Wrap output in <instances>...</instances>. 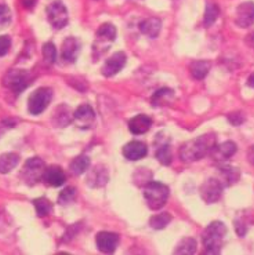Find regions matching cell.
<instances>
[{
    "label": "cell",
    "instance_id": "cell-1",
    "mask_svg": "<svg viewBox=\"0 0 254 255\" xmlns=\"http://www.w3.org/2000/svg\"><path fill=\"white\" fill-rule=\"evenodd\" d=\"M216 146V135L205 134L185 142L180 149V157L183 161H196L210 154L212 149Z\"/></svg>",
    "mask_w": 254,
    "mask_h": 255
},
{
    "label": "cell",
    "instance_id": "cell-2",
    "mask_svg": "<svg viewBox=\"0 0 254 255\" xmlns=\"http://www.w3.org/2000/svg\"><path fill=\"white\" fill-rule=\"evenodd\" d=\"M225 235H227V228L221 221H213L207 226L202 238L206 254H220Z\"/></svg>",
    "mask_w": 254,
    "mask_h": 255
},
{
    "label": "cell",
    "instance_id": "cell-3",
    "mask_svg": "<svg viewBox=\"0 0 254 255\" xmlns=\"http://www.w3.org/2000/svg\"><path fill=\"white\" fill-rule=\"evenodd\" d=\"M144 197L151 210H159L169 199V186L162 182L151 181L144 186Z\"/></svg>",
    "mask_w": 254,
    "mask_h": 255
},
{
    "label": "cell",
    "instance_id": "cell-4",
    "mask_svg": "<svg viewBox=\"0 0 254 255\" xmlns=\"http://www.w3.org/2000/svg\"><path fill=\"white\" fill-rule=\"evenodd\" d=\"M53 98V91L48 87H40L29 97L28 108L32 115H40L47 109L48 104L51 102Z\"/></svg>",
    "mask_w": 254,
    "mask_h": 255
},
{
    "label": "cell",
    "instance_id": "cell-5",
    "mask_svg": "<svg viewBox=\"0 0 254 255\" xmlns=\"http://www.w3.org/2000/svg\"><path fill=\"white\" fill-rule=\"evenodd\" d=\"M44 161L39 159V157H32L25 163L21 177L28 185L37 184L40 179H43V174H44Z\"/></svg>",
    "mask_w": 254,
    "mask_h": 255
},
{
    "label": "cell",
    "instance_id": "cell-6",
    "mask_svg": "<svg viewBox=\"0 0 254 255\" xmlns=\"http://www.w3.org/2000/svg\"><path fill=\"white\" fill-rule=\"evenodd\" d=\"M47 18L54 29H62L68 24V10L61 0H55L47 7Z\"/></svg>",
    "mask_w": 254,
    "mask_h": 255
},
{
    "label": "cell",
    "instance_id": "cell-7",
    "mask_svg": "<svg viewBox=\"0 0 254 255\" xmlns=\"http://www.w3.org/2000/svg\"><path fill=\"white\" fill-rule=\"evenodd\" d=\"M30 84V75L29 72L21 71V69H14L10 71L4 77V86L8 89L15 91V93H21Z\"/></svg>",
    "mask_w": 254,
    "mask_h": 255
},
{
    "label": "cell",
    "instance_id": "cell-8",
    "mask_svg": "<svg viewBox=\"0 0 254 255\" xmlns=\"http://www.w3.org/2000/svg\"><path fill=\"white\" fill-rule=\"evenodd\" d=\"M223 184L220 182V179L217 178H209L206 179L203 185L201 186V197L207 203V204H212L216 203L221 197L223 193Z\"/></svg>",
    "mask_w": 254,
    "mask_h": 255
},
{
    "label": "cell",
    "instance_id": "cell-9",
    "mask_svg": "<svg viewBox=\"0 0 254 255\" xmlns=\"http://www.w3.org/2000/svg\"><path fill=\"white\" fill-rule=\"evenodd\" d=\"M124 65H126V54L118 51L105 61V64L102 66V75L105 77L115 76L123 69Z\"/></svg>",
    "mask_w": 254,
    "mask_h": 255
},
{
    "label": "cell",
    "instance_id": "cell-10",
    "mask_svg": "<svg viewBox=\"0 0 254 255\" xmlns=\"http://www.w3.org/2000/svg\"><path fill=\"white\" fill-rule=\"evenodd\" d=\"M235 22L239 28H249L254 24V3L246 1L237 8Z\"/></svg>",
    "mask_w": 254,
    "mask_h": 255
},
{
    "label": "cell",
    "instance_id": "cell-11",
    "mask_svg": "<svg viewBox=\"0 0 254 255\" xmlns=\"http://www.w3.org/2000/svg\"><path fill=\"white\" fill-rule=\"evenodd\" d=\"M97 242V247L100 251L105 253V254H111L113 253L119 244V236L113 232H100L95 238Z\"/></svg>",
    "mask_w": 254,
    "mask_h": 255
},
{
    "label": "cell",
    "instance_id": "cell-12",
    "mask_svg": "<svg viewBox=\"0 0 254 255\" xmlns=\"http://www.w3.org/2000/svg\"><path fill=\"white\" fill-rule=\"evenodd\" d=\"M109 179V174L105 166H95L93 170H90L87 175V185L91 188H102L105 186Z\"/></svg>",
    "mask_w": 254,
    "mask_h": 255
},
{
    "label": "cell",
    "instance_id": "cell-13",
    "mask_svg": "<svg viewBox=\"0 0 254 255\" xmlns=\"http://www.w3.org/2000/svg\"><path fill=\"white\" fill-rule=\"evenodd\" d=\"M148 153L147 145L141 141H133V142H129L123 148V156L130 161H137L145 157Z\"/></svg>",
    "mask_w": 254,
    "mask_h": 255
},
{
    "label": "cell",
    "instance_id": "cell-14",
    "mask_svg": "<svg viewBox=\"0 0 254 255\" xmlns=\"http://www.w3.org/2000/svg\"><path fill=\"white\" fill-rule=\"evenodd\" d=\"M80 53V43L77 42L75 37H68L65 42L62 43V60L65 62H75L77 55Z\"/></svg>",
    "mask_w": 254,
    "mask_h": 255
},
{
    "label": "cell",
    "instance_id": "cell-15",
    "mask_svg": "<svg viewBox=\"0 0 254 255\" xmlns=\"http://www.w3.org/2000/svg\"><path fill=\"white\" fill-rule=\"evenodd\" d=\"M43 179L51 186H61L65 184V172L59 166H51L44 170Z\"/></svg>",
    "mask_w": 254,
    "mask_h": 255
},
{
    "label": "cell",
    "instance_id": "cell-16",
    "mask_svg": "<svg viewBox=\"0 0 254 255\" xmlns=\"http://www.w3.org/2000/svg\"><path fill=\"white\" fill-rule=\"evenodd\" d=\"M151 126H152V120L147 115H137L129 122V130L134 135H141L151 128Z\"/></svg>",
    "mask_w": 254,
    "mask_h": 255
},
{
    "label": "cell",
    "instance_id": "cell-17",
    "mask_svg": "<svg viewBox=\"0 0 254 255\" xmlns=\"http://www.w3.org/2000/svg\"><path fill=\"white\" fill-rule=\"evenodd\" d=\"M235 152H237V145L234 142H231V141H227V142H223L221 145H216L212 149L210 154L213 156L214 160L223 161L232 157L235 154Z\"/></svg>",
    "mask_w": 254,
    "mask_h": 255
},
{
    "label": "cell",
    "instance_id": "cell-18",
    "mask_svg": "<svg viewBox=\"0 0 254 255\" xmlns=\"http://www.w3.org/2000/svg\"><path fill=\"white\" fill-rule=\"evenodd\" d=\"M160 29H162V22H160L159 18H148V19H144L140 24L141 33L151 37V39L158 37L160 33Z\"/></svg>",
    "mask_w": 254,
    "mask_h": 255
},
{
    "label": "cell",
    "instance_id": "cell-19",
    "mask_svg": "<svg viewBox=\"0 0 254 255\" xmlns=\"http://www.w3.org/2000/svg\"><path fill=\"white\" fill-rule=\"evenodd\" d=\"M73 116H75L76 122H79V125L84 127V126H89L94 122L95 113L93 111V108L87 105V104H84V105H80L77 108Z\"/></svg>",
    "mask_w": 254,
    "mask_h": 255
},
{
    "label": "cell",
    "instance_id": "cell-20",
    "mask_svg": "<svg viewBox=\"0 0 254 255\" xmlns=\"http://www.w3.org/2000/svg\"><path fill=\"white\" fill-rule=\"evenodd\" d=\"M155 146H156V150H155V156H156V159L162 163V164H165V166H169L170 163H172V149H170V145L169 142H160L159 139L156 138L155 139Z\"/></svg>",
    "mask_w": 254,
    "mask_h": 255
},
{
    "label": "cell",
    "instance_id": "cell-21",
    "mask_svg": "<svg viewBox=\"0 0 254 255\" xmlns=\"http://www.w3.org/2000/svg\"><path fill=\"white\" fill-rule=\"evenodd\" d=\"M19 163V156L17 153H4L0 156V174H8Z\"/></svg>",
    "mask_w": 254,
    "mask_h": 255
},
{
    "label": "cell",
    "instance_id": "cell-22",
    "mask_svg": "<svg viewBox=\"0 0 254 255\" xmlns=\"http://www.w3.org/2000/svg\"><path fill=\"white\" fill-rule=\"evenodd\" d=\"M220 175H221L220 182L223 184V186H230L239 179V170L230 166L220 167Z\"/></svg>",
    "mask_w": 254,
    "mask_h": 255
},
{
    "label": "cell",
    "instance_id": "cell-23",
    "mask_svg": "<svg viewBox=\"0 0 254 255\" xmlns=\"http://www.w3.org/2000/svg\"><path fill=\"white\" fill-rule=\"evenodd\" d=\"M97 42L112 43L116 39V28L112 24H104L97 30Z\"/></svg>",
    "mask_w": 254,
    "mask_h": 255
},
{
    "label": "cell",
    "instance_id": "cell-24",
    "mask_svg": "<svg viewBox=\"0 0 254 255\" xmlns=\"http://www.w3.org/2000/svg\"><path fill=\"white\" fill-rule=\"evenodd\" d=\"M90 168V159L86 154H80L71 163V172L73 175H82Z\"/></svg>",
    "mask_w": 254,
    "mask_h": 255
},
{
    "label": "cell",
    "instance_id": "cell-25",
    "mask_svg": "<svg viewBox=\"0 0 254 255\" xmlns=\"http://www.w3.org/2000/svg\"><path fill=\"white\" fill-rule=\"evenodd\" d=\"M189 69H191L192 76L198 79V80H202V79L206 77V75L210 71V62L209 61H195V62L191 64Z\"/></svg>",
    "mask_w": 254,
    "mask_h": 255
},
{
    "label": "cell",
    "instance_id": "cell-26",
    "mask_svg": "<svg viewBox=\"0 0 254 255\" xmlns=\"http://www.w3.org/2000/svg\"><path fill=\"white\" fill-rule=\"evenodd\" d=\"M196 251V240L192 238L183 239L174 250L176 254H194Z\"/></svg>",
    "mask_w": 254,
    "mask_h": 255
},
{
    "label": "cell",
    "instance_id": "cell-27",
    "mask_svg": "<svg viewBox=\"0 0 254 255\" xmlns=\"http://www.w3.org/2000/svg\"><path fill=\"white\" fill-rule=\"evenodd\" d=\"M172 222V215L169 213H160L154 215L151 220H149V225L154 229H163L166 226Z\"/></svg>",
    "mask_w": 254,
    "mask_h": 255
},
{
    "label": "cell",
    "instance_id": "cell-28",
    "mask_svg": "<svg viewBox=\"0 0 254 255\" xmlns=\"http://www.w3.org/2000/svg\"><path fill=\"white\" fill-rule=\"evenodd\" d=\"M33 204H35L36 213H37L39 217H47L48 214L51 213V210H53V204L50 203V200L44 199V197L35 199Z\"/></svg>",
    "mask_w": 254,
    "mask_h": 255
},
{
    "label": "cell",
    "instance_id": "cell-29",
    "mask_svg": "<svg viewBox=\"0 0 254 255\" xmlns=\"http://www.w3.org/2000/svg\"><path fill=\"white\" fill-rule=\"evenodd\" d=\"M219 7L216 6L214 3H207L206 11H205V19H203V24L205 26H212L216 22V19L219 18Z\"/></svg>",
    "mask_w": 254,
    "mask_h": 255
},
{
    "label": "cell",
    "instance_id": "cell-30",
    "mask_svg": "<svg viewBox=\"0 0 254 255\" xmlns=\"http://www.w3.org/2000/svg\"><path fill=\"white\" fill-rule=\"evenodd\" d=\"M173 97V90L170 89H160L159 91H156L155 95L152 97V105H162L166 104Z\"/></svg>",
    "mask_w": 254,
    "mask_h": 255
},
{
    "label": "cell",
    "instance_id": "cell-31",
    "mask_svg": "<svg viewBox=\"0 0 254 255\" xmlns=\"http://www.w3.org/2000/svg\"><path fill=\"white\" fill-rule=\"evenodd\" d=\"M75 197H76V189L73 186H68V188H65L61 192V195L58 197V203L62 204V206H65V204H69V203L73 202Z\"/></svg>",
    "mask_w": 254,
    "mask_h": 255
},
{
    "label": "cell",
    "instance_id": "cell-32",
    "mask_svg": "<svg viewBox=\"0 0 254 255\" xmlns=\"http://www.w3.org/2000/svg\"><path fill=\"white\" fill-rule=\"evenodd\" d=\"M43 57L48 64H54L55 60H57V48L51 42L46 43L43 46Z\"/></svg>",
    "mask_w": 254,
    "mask_h": 255
},
{
    "label": "cell",
    "instance_id": "cell-33",
    "mask_svg": "<svg viewBox=\"0 0 254 255\" xmlns=\"http://www.w3.org/2000/svg\"><path fill=\"white\" fill-rule=\"evenodd\" d=\"M11 22V10L6 4H0V26H6Z\"/></svg>",
    "mask_w": 254,
    "mask_h": 255
},
{
    "label": "cell",
    "instance_id": "cell-34",
    "mask_svg": "<svg viewBox=\"0 0 254 255\" xmlns=\"http://www.w3.org/2000/svg\"><path fill=\"white\" fill-rule=\"evenodd\" d=\"M11 47V39L8 36H0V57L6 55Z\"/></svg>",
    "mask_w": 254,
    "mask_h": 255
},
{
    "label": "cell",
    "instance_id": "cell-35",
    "mask_svg": "<svg viewBox=\"0 0 254 255\" xmlns=\"http://www.w3.org/2000/svg\"><path fill=\"white\" fill-rule=\"evenodd\" d=\"M228 120L234 126H239L245 122V118H243L242 113H231V115H228Z\"/></svg>",
    "mask_w": 254,
    "mask_h": 255
},
{
    "label": "cell",
    "instance_id": "cell-36",
    "mask_svg": "<svg viewBox=\"0 0 254 255\" xmlns=\"http://www.w3.org/2000/svg\"><path fill=\"white\" fill-rule=\"evenodd\" d=\"M14 125H15L14 120H7V122L4 120V122H1V123H0V136L3 135L7 130H10L11 127H14Z\"/></svg>",
    "mask_w": 254,
    "mask_h": 255
},
{
    "label": "cell",
    "instance_id": "cell-37",
    "mask_svg": "<svg viewBox=\"0 0 254 255\" xmlns=\"http://www.w3.org/2000/svg\"><path fill=\"white\" fill-rule=\"evenodd\" d=\"M248 160L252 163L254 166V145L253 146H250L248 150Z\"/></svg>",
    "mask_w": 254,
    "mask_h": 255
},
{
    "label": "cell",
    "instance_id": "cell-38",
    "mask_svg": "<svg viewBox=\"0 0 254 255\" xmlns=\"http://www.w3.org/2000/svg\"><path fill=\"white\" fill-rule=\"evenodd\" d=\"M22 3H24V6L26 8H32V7L35 6L36 0H22Z\"/></svg>",
    "mask_w": 254,
    "mask_h": 255
},
{
    "label": "cell",
    "instance_id": "cell-39",
    "mask_svg": "<svg viewBox=\"0 0 254 255\" xmlns=\"http://www.w3.org/2000/svg\"><path fill=\"white\" fill-rule=\"evenodd\" d=\"M248 86H250V87H254V75H252V76L249 77Z\"/></svg>",
    "mask_w": 254,
    "mask_h": 255
}]
</instances>
